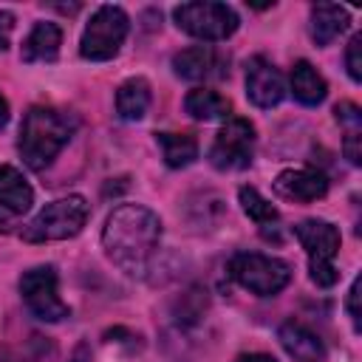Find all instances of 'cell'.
I'll return each instance as SVG.
<instances>
[{"mask_svg": "<svg viewBox=\"0 0 362 362\" xmlns=\"http://www.w3.org/2000/svg\"><path fill=\"white\" fill-rule=\"evenodd\" d=\"M156 141L161 147L164 164L173 170L189 167L198 158V141L192 133H156Z\"/></svg>", "mask_w": 362, "mask_h": 362, "instance_id": "cell-20", "label": "cell"}, {"mask_svg": "<svg viewBox=\"0 0 362 362\" xmlns=\"http://www.w3.org/2000/svg\"><path fill=\"white\" fill-rule=\"evenodd\" d=\"M11 31H14V14L0 8V54L8 48V40H11Z\"/></svg>", "mask_w": 362, "mask_h": 362, "instance_id": "cell-26", "label": "cell"}, {"mask_svg": "<svg viewBox=\"0 0 362 362\" xmlns=\"http://www.w3.org/2000/svg\"><path fill=\"white\" fill-rule=\"evenodd\" d=\"M246 96L252 105L263 107V110H272L283 102L286 96V79L283 74L277 71V65L266 57H252L246 62Z\"/></svg>", "mask_w": 362, "mask_h": 362, "instance_id": "cell-10", "label": "cell"}, {"mask_svg": "<svg viewBox=\"0 0 362 362\" xmlns=\"http://www.w3.org/2000/svg\"><path fill=\"white\" fill-rule=\"evenodd\" d=\"M359 288H362V277H354V283L348 288V300H345V308H348V317L354 322V331L362 328V322H359Z\"/></svg>", "mask_w": 362, "mask_h": 362, "instance_id": "cell-25", "label": "cell"}, {"mask_svg": "<svg viewBox=\"0 0 362 362\" xmlns=\"http://www.w3.org/2000/svg\"><path fill=\"white\" fill-rule=\"evenodd\" d=\"M345 68L354 82H362V34H354L345 48Z\"/></svg>", "mask_w": 362, "mask_h": 362, "instance_id": "cell-22", "label": "cell"}, {"mask_svg": "<svg viewBox=\"0 0 362 362\" xmlns=\"http://www.w3.org/2000/svg\"><path fill=\"white\" fill-rule=\"evenodd\" d=\"M127 31H130V17L122 6H99L90 14V20L82 31V40H79L82 59H90V62L113 59L122 51Z\"/></svg>", "mask_w": 362, "mask_h": 362, "instance_id": "cell-6", "label": "cell"}, {"mask_svg": "<svg viewBox=\"0 0 362 362\" xmlns=\"http://www.w3.org/2000/svg\"><path fill=\"white\" fill-rule=\"evenodd\" d=\"M238 201H240V209L257 223V226H274L280 221V212L272 201H266L255 187H240L238 189Z\"/></svg>", "mask_w": 362, "mask_h": 362, "instance_id": "cell-21", "label": "cell"}, {"mask_svg": "<svg viewBox=\"0 0 362 362\" xmlns=\"http://www.w3.org/2000/svg\"><path fill=\"white\" fill-rule=\"evenodd\" d=\"M76 116L59 107H45V105H34L28 107V113L23 116L20 124V139H17V150L25 167L31 170H45L59 153L62 147L71 141V136L76 133Z\"/></svg>", "mask_w": 362, "mask_h": 362, "instance_id": "cell-2", "label": "cell"}, {"mask_svg": "<svg viewBox=\"0 0 362 362\" xmlns=\"http://www.w3.org/2000/svg\"><path fill=\"white\" fill-rule=\"evenodd\" d=\"M342 153L351 164H359L362 161V130H348L345 139H342Z\"/></svg>", "mask_w": 362, "mask_h": 362, "instance_id": "cell-24", "label": "cell"}, {"mask_svg": "<svg viewBox=\"0 0 362 362\" xmlns=\"http://www.w3.org/2000/svg\"><path fill=\"white\" fill-rule=\"evenodd\" d=\"M173 71L181 79L189 82H209V79H223L229 74L226 59L212 48V45H189L173 57Z\"/></svg>", "mask_w": 362, "mask_h": 362, "instance_id": "cell-11", "label": "cell"}, {"mask_svg": "<svg viewBox=\"0 0 362 362\" xmlns=\"http://www.w3.org/2000/svg\"><path fill=\"white\" fill-rule=\"evenodd\" d=\"M34 204V189L31 184L23 178V173L17 167L3 164L0 167V206H6L8 212H25Z\"/></svg>", "mask_w": 362, "mask_h": 362, "instance_id": "cell-19", "label": "cell"}, {"mask_svg": "<svg viewBox=\"0 0 362 362\" xmlns=\"http://www.w3.org/2000/svg\"><path fill=\"white\" fill-rule=\"evenodd\" d=\"M6 122H8V102L0 96V130L6 127Z\"/></svg>", "mask_w": 362, "mask_h": 362, "instance_id": "cell-28", "label": "cell"}, {"mask_svg": "<svg viewBox=\"0 0 362 362\" xmlns=\"http://www.w3.org/2000/svg\"><path fill=\"white\" fill-rule=\"evenodd\" d=\"M277 339H280L283 351H286L294 362H320V359L325 356L322 339H320L311 328H305L303 322H294V320L283 322L280 331H277Z\"/></svg>", "mask_w": 362, "mask_h": 362, "instance_id": "cell-13", "label": "cell"}, {"mask_svg": "<svg viewBox=\"0 0 362 362\" xmlns=\"http://www.w3.org/2000/svg\"><path fill=\"white\" fill-rule=\"evenodd\" d=\"M255 158V124L240 116H229L212 139L209 164L215 170H246Z\"/></svg>", "mask_w": 362, "mask_h": 362, "instance_id": "cell-9", "label": "cell"}, {"mask_svg": "<svg viewBox=\"0 0 362 362\" xmlns=\"http://www.w3.org/2000/svg\"><path fill=\"white\" fill-rule=\"evenodd\" d=\"M291 93H294V99H297L300 105L317 107V105L325 99L328 85H325V79L320 76V71H317L311 62L300 59V62H294V68H291Z\"/></svg>", "mask_w": 362, "mask_h": 362, "instance_id": "cell-16", "label": "cell"}, {"mask_svg": "<svg viewBox=\"0 0 362 362\" xmlns=\"http://www.w3.org/2000/svg\"><path fill=\"white\" fill-rule=\"evenodd\" d=\"M334 113H337V122L345 124V130H362V127H359V124H362V110H359L354 102H339V105L334 107Z\"/></svg>", "mask_w": 362, "mask_h": 362, "instance_id": "cell-23", "label": "cell"}, {"mask_svg": "<svg viewBox=\"0 0 362 362\" xmlns=\"http://www.w3.org/2000/svg\"><path fill=\"white\" fill-rule=\"evenodd\" d=\"M235 362H277V359L272 354H263V351H249V354L235 356Z\"/></svg>", "mask_w": 362, "mask_h": 362, "instance_id": "cell-27", "label": "cell"}, {"mask_svg": "<svg viewBox=\"0 0 362 362\" xmlns=\"http://www.w3.org/2000/svg\"><path fill=\"white\" fill-rule=\"evenodd\" d=\"M173 20L175 25L204 42H221L226 37H232L240 25L238 11L226 3H209V0H198V3H181L173 8Z\"/></svg>", "mask_w": 362, "mask_h": 362, "instance_id": "cell-7", "label": "cell"}, {"mask_svg": "<svg viewBox=\"0 0 362 362\" xmlns=\"http://www.w3.org/2000/svg\"><path fill=\"white\" fill-rule=\"evenodd\" d=\"M226 272L240 288H246L257 297H274L291 283V266L286 260L263 255V252L232 255L226 263Z\"/></svg>", "mask_w": 362, "mask_h": 362, "instance_id": "cell-5", "label": "cell"}, {"mask_svg": "<svg viewBox=\"0 0 362 362\" xmlns=\"http://www.w3.org/2000/svg\"><path fill=\"white\" fill-rule=\"evenodd\" d=\"M161 243V218L144 204H119L102 229L107 260L130 277H144Z\"/></svg>", "mask_w": 362, "mask_h": 362, "instance_id": "cell-1", "label": "cell"}, {"mask_svg": "<svg viewBox=\"0 0 362 362\" xmlns=\"http://www.w3.org/2000/svg\"><path fill=\"white\" fill-rule=\"evenodd\" d=\"M351 23V11L337 3H317L311 6V40L317 45L334 42Z\"/></svg>", "mask_w": 362, "mask_h": 362, "instance_id": "cell-15", "label": "cell"}, {"mask_svg": "<svg viewBox=\"0 0 362 362\" xmlns=\"http://www.w3.org/2000/svg\"><path fill=\"white\" fill-rule=\"evenodd\" d=\"M3 229H6V223H3V221H0V232H3Z\"/></svg>", "mask_w": 362, "mask_h": 362, "instance_id": "cell-29", "label": "cell"}, {"mask_svg": "<svg viewBox=\"0 0 362 362\" xmlns=\"http://www.w3.org/2000/svg\"><path fill=\"white\" fill-rule=\"evenodd\" d=\"M294 235L300 240V246L308 255V274L320 288H331L339 280V272L334 266V257L339 252V229L331 221L322 218H305L300 223H294Z\"/></svg>", "mask_w": 362, "mask_h": 362, "instance_id": "cell-4", "label": "cell"}, {"mask_svg": "<svg viewBox=\"0 0 362 362\" xmlns=\"http://www.w3.org/2000/svg\"><path fill=\"white\" fill-rule=\"evenodd\" d=\"M90 215V206L82 195H65L51 204H45L25 226L23 240L28 243H48V240H68L82 232L85 221Z\"/></svg>", "mask_w": 362, "mask_h": 362, "instance_id": "cell-3", "label": "cell"}, {"mask_svg": "<svg viewBox=\"0 0 362 362\" xmlns=\"http://www.w3.org/2000/svg\"><path fill=\"white\" fill-rule=\"evenodd\" d=\"M20 297L25 308L42 322H59L71 317V305L59 297V274L54 266H31L23 272Z\"/></svg>", "mask_w": 362, "mask_h": 362, "instance_id": "cell-8", "label": "cell"}, {"mask_svg": "<svg viewBox=\"0 0 362 362\" xmlns=\"http://www.w3.org/2000/svg\"><path fill=\"white\" fill-rule=\"evenodd\" d=\"M59 45H62L59 25L57 23H48V20H40L28 31V37L23 40L20 59L23 62H54L59 57Z\"/></svg>", "mask_w": 362, "mask_h": 362, "instance_id": "cell-14", "label": "cell"}, {"mask_svg": "<svg viewBox=\"0 0 362 362\" xmlns=\"http://www.w3.org/2000/svg\"><path fill=\"white\" fill-rule=\"evenodd\" d=\"M150 99L153 96H150L147 79L133 76V79L122 82L119 90H116V113H119V119H124V122L144 119V113L150 110Z\"/></svg>", "mask_w": 362, "mask_h": 362, "instance_id": "cell-17", "label": "cell"}, {"mask_svg": "<svg viewBox=\"0 0 362 362\" xmlns=\"http://www.w3.org/2000/svg\"><path fill=\"white\" fill-rule=\"evenodd\" d=\"M274 189H277V195H283L288 201L311 204V201L325 198L328 178L320 170H311V167H288L274 178Z\"/></svg>", "mask_w": 362, "mask_h": 362, "instance_id": "cell-12", "label": "cell"}, {"mask_svg": "<svg viewBox=\"0 0 362 362\" xmlns=\"http://www.w3.org/2000/svg\"><path fill=\"white\" fill-rule=\"evenodd\" d=\"M184 110H187L192 119H198V122H218V119L226 122L232 105H229L226 96H221V93L212 90V88H192V90L184 96Z\"/></svg>", "mask_w": 362, "mask_h": 362, "instance_id": "cell-18", "label": "cell"}]
</instances>
